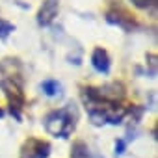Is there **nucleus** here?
I'll use <instances>...</instances> for the list:
<instances>
[{
	"label": "nucleus",
	"instance_id": "nucleus-3",
	"mask_svg": "<svg viewBox=\"0 0 158 158\" xmlns=\"http://www.w3.org/2000/svg\"><path fill=\"white\" fill-rule=\"evenodd\" d=\"M58 10H60L58 0H45L39 8V11H37V24L39 26H48L56 19Z\"/></svg>",
	"mask_w": 158,
	"mask_h": 158
},
{
	"label": "nucleus",
	"instance_id": "nucleus-8",
	"mask_svg": "<svg viewBox=\"0 0 158 158\" xmlns=\"http://www.w3.org/2000/svg\"><path fill=\"white\" fill-rule=\"evenodd\" d=\"M125 147H127V141H125V139H117V141H115V154L121 156V154L125 152Z\"/></svg>",
	"mask_w": 158,
	"mask_h": 158
},
{
	"label": "nucleus",
	"instance_id": "nucleus-6",
	"mask_svg": "<svg viewBox=\"0 0 158 158\" xmlns=\"http://www.w3.org/2000/svg\"><path fill=\"white\" fill-rule=\"evenodd\" d=\"M71 158H88V147H86L84 141H76V143L73 145Z\"/></svg>",
	"mask_w": 158,
	"mask_h": 158
},
{
	"label": "nucleus",
	"instance_id": "nucleus-2",
	"mask_svg": "<svg viewBox=\"0 0 158 158\" xmlns=\"http://www.w3.org/2000/svg\"><path fill=\"white\" fill-rule=\"evenodd\" d=\"M48 154L50 143L37 138H28L21 147V158H48Z\"/></svg>",
	"mask_w": 158,
	"mask_h": 158
},
{
	"label": "nucleus",
	"instance_id": "nucleus-1",
	"mask_svg": "<svg viewBox=\"0 0 158 158\" xmlns=\"http://www.w3.org/2000/svg\"><path fill=\"white\" fill-rule=\"evenodd\" d=\"M76 127V114L73 112L71 106L67 108H60L50 112L45 117V128L48 134L56 136V138H67L71 136V132Z\"/></svg>",
	"mask_w": 158,
	"mask_h": 158
},
{
	"label": "nucleus",
	"instance_id": "nucleus-9",
	"mask_svg": "<svg viewBox=\"0 0 158 158\" xmlns=\"http://www.w3.org/2000/svg\"><path fill=\"white\" fill-rule=\"evenodd\" d=\"M2 115H4V110H2V108H0V117H2Z\"/></svg>",
	"mask_w": 158,
	"mask_h": 158
},
{
	"label": "nucleus",
	"instance_id": "nucleus-7",
	"mask_svg": "<svg viewBox=\"0 0 158 158\" xmlns=\"http://www.w3.org/2000/svg\"><path fill=\"white\" fill-rule=\"evenodd\" d=\"M15 30V26L11 23H6V21H0V39H8V35Z\"/></svg>",
	"mask_w": 158,
	"mask_h": 158
},
{
	"label": "nucleus",
	"instance_id": "nucleus-5",
	"mask_svg": "<svg viewBox=\"0 0 158 158\" xmlns=\"http://www.w3.org/2000/svg\"><path fill=\"white\" fill-rule=\"evenodd\" d=\"M41 89L47 97H58L61 95V84L58 80H45L41 84Z\"/></svg>",
	"mask_w": 158,
	"mask_h": 158
},
{
	"label": "nucleus",
	"instance_id": "nucleus-4",
	"mask_svg": "<svg viewBox=\"0 0 158 158\" xmlns=\"http://www.w3.org/2000/svg\"><path fill=\"white\" fill-rule=\"evenodd\" d=\"M91 65H93V69H95V71H99V73H104V74H106V73L110 71V65H112L108 52H106L104 48L97 47V48L93 50V54H91Z\"/></svg>",
	"mask_w": 158,
	"mask_h": 158
}]
</instances>
